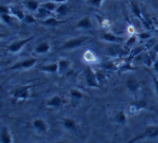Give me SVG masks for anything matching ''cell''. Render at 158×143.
Here are the masks:
<instances>
[{
	"mask_svg": "<svg viewBox=\"0 0 158 143\" xmlns=\"http://www.w3.org/2000/svg\"><path fill=\"white\" fill-rule=\"evenodd\" d=\"M157 137H158V126L149 125L147 127H145V129L140 134L134 137L128 143H135L136 141L142 140V139H153V138H157Z\"/></svg>",
	"mask_w": 158,
	"mask_h": 143,
	"instance_id": "obj_1",
	"label": "cell"
},
{
	"mask_svg": "<svg viewBox=\"0 0 158 143\" xmlns=\"http://www.w3.org/2000/svg\"><path fill=\"white\" fill-rule=\"evenodd\" d=\"M34 38H35L34 36H31V37L24 38V39L15 40V41H13L12 43H10L9 45L7 46V52L12 53V54H15V53L20 52L25 45H27L29 42L33 41Z\"/></svg>",
	"mask_w": 158,
	"mask_h": 143,
	"instance_id": "obj_2",
	"label": "cell"
},
{
	"mask_svg": "<svg viewBox=\"0 0 158 143\" xmlns=\"http://www.w3.org/2000/svg\"><path fill=\"white\" fill-rule=\"evenodd\" d=\"M38 59L35 57H28V58L22 59L20 61H16L15 64L8 68V70H27L33 68L37 64Z\"/></svg>",
	"mask_w": 158,
	"mask_h": 143,
	"instance_id": "obj_3",
	"label": "cell"
},
{
	"mask_svg": "<svg viewBox=\"0 0 158 143\" xmlns=\"http://www.w3.org/2000/svg\"><path fill=\"white\" fill-rule=\"evenodd\" d=\"M31 86H20V87H16L14 88L13 91H11V95L13 98L18 100H26L31 97Z\"/></svg>",
	"mask_w": 158,
	"mask_h": 143,
	"instance_id": "obj_4",
	"label": "cell"
},
{
	"mask_svg": "<svg viewBox=\"0 0 158 143\" xmlns=\"http://www.w3.org/2000/svg\"><path fill=\"white\" fill-rule=\"evenodd\" d=\"M89 40V37H78V38H73V39L66 41L63 45L61 46V50H74V48H80L85 42Z\"/></svg>",
	"mask_w": 158,
	"mask_h": 143,
	"instance_id": "obj_5",
	"label": "cell"
},
{
	"mask_svg": "<svg viewBox=\"0 0 158 143\" xmlns=\"http://www.w3.org/2000/svg\"><path fill=\"white\" fill-rule=\"evenodd\" d=\"M86 84L90 88H99V79L97 73L91 67H87L86 69Z\"/></svg>",
	"mask_w": 158,
	"mask_h": 143,
	"instance_id": "obj_6",
	"label": "cell"
},
{
	"mask_svg": "<svg viewBox=\"0 0 158 143\" xmlns=\"http://www.w3.org/2000/svg\"><path fill=\"white\" fill-rule=\"evenodd\" d=\"M65 104H66V99L63 96H60V95L52 96V97H50L46 101V106L48 108H52V109H60L65 106Z\"/></svg>",
	"mask_w": 158,
	"mask_h": 143,
	"instance_id": "obj_7",
	"label": "cell"
},
{
	"mask_svg": "<svg viewBox=\"0 0 158 143\" xmlns=\"http://www.w3.org/2000/svg\"><path fill=\"white\" fill-rule=\"evenodd\" d=\"M110 121L117 125L126 126L127 124V114L123 110H116L113 111V116L110 117Z\"/></svg>",
	"mask_w": 158,
	"mask_h": 143,
	"instance_id": "obj_8",
	"label": "cell"
},
{
	"mask_svg": "<svg viewBox=\"0 0 158 143\" xmlns=\"http://www.w3.org/2000/svg\"><path fill=\"white\" fill-rule=\"evenodd\" d=\"M31 125H33L34 129L37 130L38 132H41V133H47L49 130V126L47 124V122L42 118H36L31 122Z\"/></svg>",
	"mask_w": 158,
	"mask_h": 143,
	"instance_id": "obj_9",
	"label": "cell"
},
{
	"mask_svg": "<svg viewBox=\"0 0 158 143\" xmlns=\"http://www.w3.org/2000/svg\"><path fill=\"white\" fill-rule=\"evenodd\" d=\"M84 97H85L84 93H82L81 91H79V89L72 88L69 91V98H70V102H72L73 106L78 104L79 102L84 99Z\"/></svg>",
	"mask_w": 158,
	"mask_h": 143,
	"instance_id": "obj_10",
	"label": "cell"
},
{
	"mask_svg": "<svg viewBox=\"0 0 158 143\" xmlns=\"http://www.w3.org/2000/svg\"><path fill=\"white\" fill-rule=\"evenodd\" d=\"M0 140H1V143H13V137H12L11 131H10L9 128L5 125L1 127Z\"/></svg>",
	"mask_w": 158,
	"mask_h": 143,
	"instance_id": "obj_11",
	"label": "cell"
},
{
	"mask_svg": "<svg viewBox=\"0 0 158 143\" xmlns=\"http://www.w3.org/2000/svg\"><path fill=\"white\" fill-rule=\"evenodd\" d=\"M100 38L102 40H104V41L110 42V43H119V42H121V38H119L118 36L114 35L112 33H102L100 35Z\"/></svg>",
	"mask_w": 158,
	"mask_h": 143,
	"instance_id": "obj_12",
	"label": "cell"
},
{
	"mask_svg": "<svg viewBox=\"0 0 158 143\" xmlns=\"http://www.w3.org/2000/svg\"><path fill=\"white\" fill-rule=\"evenodd\" d=\"M40 70L44 72H47V73H59V64L57 63H50L47 64V65H44L40 67Z\"/></svg>",
	"mask_w": 158,
	"mask_h": 143,
	"instance_id": "obj_13",
	"label": "cell"
},
{
	"mask_svg": "<svg viewBox=\"0 0 158 143\" xmlns=\"http://www.w3.org/2000/svg\"><path fill=\"white\" fill-rule=\"evenodd\" d=\"M92 21L89 16H85L82 17L81 20L79 21L76 25V28H79V29H92Z\"/></svg>",
	"mask_w": 158,
	"mask_h": 143,
	"instance_id": "obj_14",
	"label": "cell"
},
{
	"mask_svg": "<svg viewBox=\"0 0 158 143\" xmlns=\"http://www.w3.org/2000/svg\"><path fill=\"white\" fill-rule=\"evenodd\" d=\"M51 50V44L49 42H41L35 48L36 54H47Z\"/></svg>",
	"mask_w": 158,
	"mask_h": 143,
	"instance_id": "obj_15",
	"label": "cell"
},
{
	"mask_svg": "<svg viewBox=\"0 0 158 143\" xmlns=\"http://www.w3.org/2000/svg\"><path fill=\"white\" fill-rule=\"evenodd\" d=\"M57 64H59V74H64L65 72H67V70L70 67V61L65 58L60 59Z\"/></svg>",
	"mask_w": 158,
	"mask_h": 143,
	"instance_id": "obj_16",
	"label": "cell"
},
{
	"mask_svg": "<svg viewBox=\"0 0 158 143\" xmlns=\"http://www.w3.org/2000/svg\"><path fill=\"white\" fill-rule=\"evenodd\" d=\"M62 125L67 130H75L77 128V123L75 122V119L70 118V117H65L62 119Z\"/></svg>",
	"mask_w": 158,
	"mask_h": 143,
	"instance_id": "obj_17",
	"label": "cell"
},
{
	"mask_svg": "<svg viewBox=\"0 0 158 143\" xmlns=\"http://www.w3.org/2000/svg\"><path fill=\"white\" fill-rule=\"evenodd\" d=\"M24 5L26 7V9L31 12H37L38 9L40 8V5L37 0H26Z\"/></svg>",
	"mask_w": 158,
	"mask_h": 143,
	"instance_id": "obj_18",
	"label": "cell"
},
{
	"mask_svg": "<svg viewBox=\"0 0 158 143\" xmlns=\"http://www.w3.org/2000/svg\"><path fill=\"white\" fill-rule=\"evenodd\" d=\"M145 108V104L144 102H133L132 104H130V108H129V113L132 115L136 114L138 112H140L142 109Z\"/></svg>",
	"mask_w": 158,
	"mask_h": 143,
	"instance_id": "obj_19",
	"label": "cell"
},
{
	"mask_svg": "<svg viewBox=\"0 0 158 143\" xmlns=\"http://www.w3.org/2000/svg\"><path fill=\"white\" fill-rule=\"evenodd\" d=\"M69 12H70V7H69V6H68L67 3H61V5L57 7L55 13H56L57 15H60V16H65V15H67Z\"/></svg>",
	"mask_w": 158,
	"mask_h": 143,
	"instance_id": "obj_20",
	"label": "cell"
},
{
	"mask_svg": "<svg viewBox=\"0 0 158 143\" xmlns=\"http://www.w3.org/2000/svg\"><path fill=\"white\" fill-rule=\"evenodd\" d=\"M127 87L129 91H136L140 88V83H139L135 79H129V80L127 81Z\"/></svg>",
	"mask_w": 158,
	"mask_h": 143,
	"instance_id": "obj_21",
	"label": "cell"
},
{
	"mask_svg": "<svg viewBox=\"0 0 158 143\" xmlns=\"http://www.w3.org/2000/svg\"><path fill=\"white\" fill-rule=\"evenodd\" d=\"M50 13H51V12L48 11V10H47L46 8L42 7V6L39 8V9H38V11H37L38 18H40L41 21H44V20H46V18L50 17Z\"/></svg>",
	"mask_w": 158,
	"mask_h": 143,
	"instance_id": "obj_22",
	"label": "cell"
},
{
	"mask_svg": "<svg viewBox=\"0 0 158 143\" xmlns=\"http://www.w3.org/2000/svg\"><path fill=\"white\" fill-rule=\"evenodd\" d=\"M42 7L46 8V9L48 10V11H50V12H55L59 6H57L56 2H54V1L50 0V1H46V2L42 3Z\"/></svg>",
	"mask_w": 158,
	"mask_h": 143,
	"instance_id": "obj_23",
	"label": "cell"
},
{
	"mask_svg": "<svg viewBox=\"0 0 158 143\" xmlns=\"http://www.w3.org/2000/svg\"><path fill=\"white\" fill-rule=\"evenodd\" d=\"M41 24L46 25V26H50V27H54L56 26L57 24H60V21H57L55 17H48L46 18V20L41 21Z\"/></svg>",
	"mask_w": 158,
	"mask_h": 143,
	"instance_id": "obj_24",
	"label": "cell"
},
{
	"mask_svg": "<svg viewBox=\"0 0 158 143\" xmlns=\"http://www.w3.org/2000/svg\"><path fill=\"white\" fill-rule=\"evenodd\" d=\"M11 13L13 14L15 17H18L20 21H24L25 18V13L22 11V10L20 9H14V8H12L11 9Z\"/></svg>",
	"mask_w": 158,
	"mask_h": 143,
	"instance_id": "obj_25",
	"label": "cell"
},
{
	"mask_svg": "<svg viewBox=\"0 0 158 143\" xmlns=\"http://www.w3.org/2000/svg\"><path fill=\"white\" fill-rule=\"evenodd\" d=\"M131 11L133 12V14L136 16V17H140L141 16V9L135 1H132L131 2Z\"/></svg>",
	"mask_w": 158,
	"mask_h": 143,
	"instance_id": "obj_26",
	"label": "cell"
},
{
	"mask_svg": "<svg viewBox=\"0 0 158 143\" xmlns=\"http://www.w3.org/2000/svg\"><path fill=\"white\" fill-rule=\"evenodd\" d=\"M24 21L27 23V24H36V22H37V20H36V17L33 15V14L28 13V14H25V18Z\"/></svg>",
	"mask_w": 158,
	"mask_h": 143,
	"instance_id": "obj_27",
	"label": "cell"
},
{
	"mask_svg": "<svg viewBox=\"0 0 158 143\" xmlns=\"http://www.w3.org/2000/svg\"><path fill=\"white\" fill-rule=\"evenodd\" d=\"M103 1L104 0H87V2H88L89 5L92 6L93 8H97V9L101 8L102 2H103Z\"/></svg>",
	"mask_w": 158,
	"mask_h": 143,
	"instance_id": "obj_28",
	"label": "cell"
},
{
	"mask_svg": "<svg viewBox=\"0 0 158 143\" xmlns=\"http://www.w3.org/2000/svg\"><path fill=\"white\" fill-rule=\"evenodd\" d=\"M1 18H2L3 23L8 25H11L12 24V17L10 16V14H1Z\"/></svg>",
	"mask_w": 158,
	"mask_h": 143,
	"instance_id": "obj_29",
	"label": "cell"
},
{
	"mask_svg": "<svg viewBox=\"0 0 158 143\" xmlns=\"http://www.w3.org/2000/svg\"><path fill=\"white\" fill-rule=\"evenodd\" d=\"M91 58H92L93 60H95V56L93 55V53L90 52V51H87V52L85 53V59H86L87 61H89V63H90Z\"/></svg>",
	"mask_w": 158,
	"mask_h": 143,
	"instance_id": "obj_30",
	"label": "cell"
},
{
	"mask_svg": "<svg viewBox=\"0 0 158 143\" xmlns=\"http://www.w3.org/2000/svg\"><path fill=\"white\" fill-rule=\"evenodd\" d=\"M0 13L1 14H10L11 13V8L7 7V6H1V7H0Z\"/></svg>",
	"mask_w": 158,
	"mask_h": 143,
	"instance_id": "obj_31",
	"label": "cell"
},
{
	"mask_svg": "<svg viewBox=\"0 0 158 143\" xmlns=\"http://www.w3.org/2000/svg\"><path fill=\"white\" fill-rule=\"evenodd\" d=\"M139 38H140L141 40H147L151 38V33H147V31H145V33H141L140 35H139Z\"/></svg>",
	"mask_w": 158,
	"mask_h": 143,
	"instance_id": "obj_32",
	"label": "cell"
},
{
	"mask_svg": "<svg viewBox=\"0 0 158 143\" xmlns=\"http://www.w3.org/2000/svg\"><path fill=\"white\" fill-rule=\"evenodd\" d=\"M135 41H136V38L134 37V36H131V37H130V39L127 41V43H126V46H129V44H130V46H131Z\"/></svg>",
	"mask_w": 158,
	"mask_h": 143,
	"instance_id": "obj_33",
	"label": "cell"
},
{
	"mask_svg": "<svg viewBox=\"0 0 158 143\" xmlns=\"http://www.w3.org/2000/svg\"><path fill=\"white\" fill-rule=\"evenodd\" d=\"M153 81H154V88H155V93L157 95V99H158V79L153 78Z\"/></svg>",
	"mask_w": 158,
	"mask_h": 143,
	"instance_id": "obj_34",
	"label": "cell"
},
{
	"mask_svg": "<svg viewBox=\"0 0 158 143\" xmlns=\"http://www.w3.org/2000/svg\"><path fill=\"white\" fill-rule=\"evenodd\" d=\"M153 69H154V71L157 72V73H158V58L156 59L155 61H154V64H153Z\"/></svg>",
	"mask_w": 158,
	"mask_h": 143,
	"instance_id": "obj_35",
	"label": "cell"
},
{
	"mask_svg": "<svg viewBox=\"0 0 158 143\" xmlns=\"http://www.w3.org/2000/svg\"><path fill=\"white\" fill-rule=\"evenodd\" d=\"M52 1H54V2H56V3H65L66 1H68V0H52Z\"/></svg>",
	"mask_w": 158,
	"mask_h": 143,
	"instance_id": "obj_36",
	"label": "cell"
},
{
	"mask_svg": "<svg viewBox=\"0 0 158 143\" xmlns=\"http://www.w3.org/2000/svg\"><path fill=\"white\" fill-rule=\"evenodd\" d=\"M153 52H155L156 54H157V53H158V43L156 44L155 46H154V48H153Z\"/></svg>",
	"mask_w": 158,
	"mask_h": 143,
	"instance_id": "obj_37",
	"label": "cell"
},
{
	"mask_svg": "<svg viewBox=\"0 0 158 143\" xmlns=\"http://www.w3.org/2000/svg\"><path fill=\"white\" fill-rule=\"evenodd\" d=\"M55 143H64V142H63V141H56Z\"/></svg>",
	"mask_w": 158,
	"mask_h": 143,
	"instance_id": "obj_38",
	"label": "cell"
}]
</instances>
